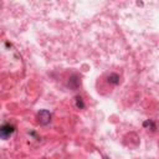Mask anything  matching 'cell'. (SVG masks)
Listing matches in <instances>:
<instances>
[{
  "instance_id": "obj_6",
  "label": "cell",
  "mask_w": 159,
  "mask_h": 159,
  "mask_svg": "<svg viewBox=\"0 0 159 159\" xmlns=\"http://www.w3.org/2000/svg\"><path fill=\"white\" fill-rule=\"evenodd\" d=\"M143 127H149V128H151L152 131H155V129H157V127H155V123H154L153 121H151V119L145 121V122L143 123Z\"/></svg>"
},
{
  "instance_id": "obj_1",
  "label": "cell",
  "mask_w": 159,
  "mask_h": 159,
  "mask_svg": "<svg viewBox=\"0 0 159 159\" xmlns=\"http://www.w3.org/2000/svg\"><path fill=\"white\" fill-rule=\"evenodd\" d=\"M51 121V113L47 111V110H41L39 113H37V122L42 126H46L49 124Z\"/></svg>"
},
{
  "instance_id": "obj_4",
  "label": "cell",
  "mask_w": 159,
  "mask_h": 159,
  "mask_svg": "<svg viewBox=\"0 0 159 159\" xmlns=\"http://www.w3.org/2000/svg\"><path fill=\"white\" fill-rule=\"evenodd\" d=\"M107 81L112 84H118L119 83V75H117V73H111V75L107 77Z\"/></svg>"
},
{
  "instance_id": "obj_2",
  "label": "cell",
  "mask_w": 159,
  "mask_h": 159,
  "mask_svg": "<svg viewBox=\"0 0 159 159\" xmlns=\"http://www.w3.org/2000/svg\"><path fill=\"white\" fill-rule=\"evenodd\" d=\"M15 132V127L10 123H5L2 126V128H0V134H2V138L3 139H6L9 138L10 135Z\"/></svg>"
},
{
  "instance_id": "obj_7",
  "label": "cell",
  "mask_w": 159,
  "mask_h": 159,
  "mask_svg": "<svg viewBox=\"0 0 159 159\" xmlns=\"http://www.w3.org/2000/svg\"><path fill=\"white\" fill-rule=\"evenodd\" d=\"M104 159H108V158H107V157H104Z\"/></svg>"
},
{
  "instance_id": "obj_5",
  "label": "cell",
  "mask_w": 159,
  "mask_h": 159,
  "mask_svg": "<svg viewBox=\"0 0 159 159\" xmlns=\"http://www.w3.org/2000/svg\"><path fill=\"white\" fill-rule=\"evenodd\" d=\"M75 102H76V107L77 108H80V110L84 108V102H83V98L81 96H76L75 97Z\"/></svg>"
},
{
  "instance_id": "obj_3",
  "label": "cell",
  "mask_w": 159,
  "mask_h": 159,
  "mask_svg": "<svg viewBox=\"0 0 159 159\" xmlns=\"http://www.w3.org/2000/svg\"><path fill=\"white\" fill-rule=\"evenodd\" d=\"M68 87L71 90H73V91L77 90L80 87V78H78L77 75H72L70 77V80H68Z\"/></svg>"
}]
</instances>
